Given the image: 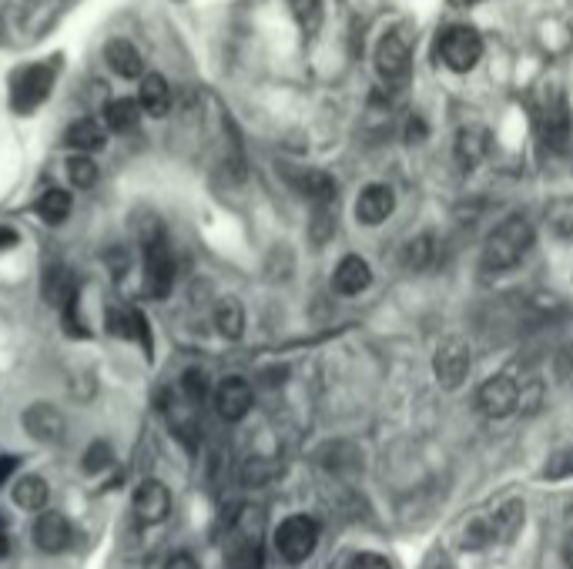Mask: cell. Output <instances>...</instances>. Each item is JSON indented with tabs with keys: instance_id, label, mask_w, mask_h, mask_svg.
Returning <instances> with one entry per match:
<instances>
[{
	"instance_id": "cell-3",
	"label": "cell",
	"mask_w": 573,
	"mask_h": 569,
	"mask_svg": "<svg viewBox=\"0 0 573 569\" xmlns=\"http://www.w3.org/2000/svg\"><path fill=\"white\" fill-rule=\"evenodd\" d=\"M145 282L158 302L168 298L171 285H175V258H171L165 235H161V225L145 231Z\"/></svg>"
},
{
	"instance_id": "cell-38",
	"label": "cell",
	"mask_w": 573,
	"mask_h": 569,
	"mask_svg": "<svg viewBox=\"0 0 573 569\" xmlns=\"http://www.w3.org/2000/svg\"><path fill=\"white\" fill-rule=\"evenodd\" d=\"M165 569H198V563H195V556H191V553H175L168 559Z\"/></svg>"
},
{
	"instance_id": "cell-10",
	"label": "cell",
	"mask_w": 573,
	"mask_h": 569,
	"mask_svg": "<svg viewBox=\"0 0 573 569\" xmlns=\"http://www.w3.org/2000/svg\"><path fill=\"white\" fill-rule=\"evenodd\" d=\"M21 426L27 429V436H31L34 442H47V446H51V442H61L64 432H68V422H64V416L47 402L27 405L24 416H21Z\"/></svg>"
},
{
	"instance_id": "cell-23",
	"label": "cell",
	"mask_w": 573,
	"mask_h": 569,
	"mask_svg": "<svg viewBox=\"0 0 573 569\" xmlns=\"http://www.w3.org/2000/svg\"><path fill=\"white\" fill-rule=\"evenodd\" d=\"M44 295H47V302H51L54 308H61V312L74 302V298H78V285H74V278H71L68 268H61V265L47 268Z\"/></svg>"
},
{
	"instance_id": "cell-9",
	"label": "cell",
	"mask_w": 573,
	"mask_h": 569,
	"mask_svg": "<svg viewBox=\"0 0 573 569\" xmlns=\"http://www.w3.org/2000/svg\"><path fill=\"white\" fill-rule=\"evenodd\" d=\"M476 405L493 419L510 416L520 405V385L513 382L510 375H493V379H486L480 385V392H476Z\"/></svg>"
},
{
	"instance_id": "cell-22",
	"label": "cell",
	"mask_w": 573,
	"mask_h": 569,
	"mask_svg": "<svg viewBox=\"0 0 573 569\" xmlns=\"http://www.w3.org/2000/svg\"><path fill=\"white\" fill-rule=\"evenodd\" d=\"M64 141H68V148H74L78 154H91V151H101L104 144H108V134H104V128H101L98 121L81 118V121H74L71 128H68Z\"/></svg>"
},
{
	"instance_id": "cell-18",
	"label": "cell",
	"mask_w": 573,
	"mask_h": 569,
	"mask_svg": "<svg viewBox=\"0 0 573 569\" xmlns=\"http://www.w3.org/2000/svg\"><path fill=\"white\" fill-rule=\"evenodd\" d=\"M486 151H490V138H486L483 128H463L456 134V165L463 171L480 168Z\"/></svg>"
},
{
	"instance_id": "cell-16",
	"label": "cell",
	"mask_w": 573,
	"mask_h": 569,
	"mask_svg": "<svg viewBox=\"0 0 573 569\" xmlns=\"http://www.w3.org/2000/svg\"><path fill=\"white\" fill-rule=\"evenodd\" d=\"M289 181H292V188L299 191L302 198H309L315 208L332 205V201H336V178L326 175V171H312V168L292 171Z\"/></svg>"
},
{
	"instance_id": "cell-11",
	"label": "cell",
	"mask_w": 573,
	"mask_h": 569,
	"mask_svg": "<svg viewBox=\"0 0 573 569\" xmlns=\"http://www.w3.org/2000/svg\"><path fill=\"white\" fill-rule=\"evenodd\" d=\"M74 539V529L68 523V516L57 513V509H44L34 523V543L41 553H64Z\"/></svg>"
},
{
	"instance_id": "cell-17",
	"label": "cell",
	"mask_w": 573,
	"mask_h": 569,
	"mask_svg": "<svg viewBox=\"0 0 573 569\" xmlns=\"http://www.w3.org/2000/svg\"><path fill=\"white\" fill-rule=\"evenodd\" d=\"M369 285H372L369 262L359 255H346L336 265V272H332V288H336L339 295H359V292H366Z\"/></svg>"
},
{
	"instance_id": "cell-15",
	"label": "cell",
	"mask_w": 573,
	"mask_h": 569,
	"mask_svg": "<svg viewBox=\"0 0 573 569\" xmlns=\"http://www.w3.org/2000/svg\"><path fill=\"white\" fill-rule=\"evenodd\" d=\"M393 208H396L393 188H389V185H366V188H362L359 201H356V218L362 221V225L376 228L389 215H393Z\"/></svg>"
},
{
	"instance_id": "cell-6",
	"label": "cell",
	"mask_w": 573,
	"mask_h": 569,
	"mask_svg": "<svg viewBox=\"0 0 573 569\" xmlns=\"http://www.w3.org/2000/svg\"><path fill=\"white\" fill-rule=\"evenodd\" d=\"M319 546V523L312 516H289L275 529V549L285 563H305Z\"/></svg>"
},
{
	"instance_id": "cell-4",
	"label": "cell",
	"mask_w": 573,
	"mask_h": 569,
	"mask_svg": "<svg viewBox=\"0 0 573 569\" xmlns=\"http://www.w3.org/2000/svg\"><path fill=\"white\" fill-rule=\"evenodd\" d=\"M409 67H413V41L406 27H393L389 34H382L376 47V71L386 84H403Z\"/></svg>"
},
{
	"instance_id": "cell-42",
	"label": "cell",
	"mask_w": 573,
	"mask_h": 569,
	"mask_svg": "<svg viewBox=\"0 0 573 569\" xmlns=\"http://www.w3.org/2000/svg\"><path fill=\"white\" fill-rule=\"evenodd\" d=\"M563 559H567V566L573 569V533L567 536V546H563Z\"/></svg>"
},
{
	"instance_id": "cell-43",
	"label": "cell",
	"mask_w": 573,
	"mask_h": 569,
	"mask_svg": "<svg viewBox=\"0 0 573 569\" xmlns=\"http://www.w3.org/2000/svg\"><path fill=\"white\" fill-rule=\"evenodd\" d=\"M7 549H11V539H7V533H4V529H0V559L7 556Z\"/></svg>"
},
{
	"instance_id": "cell-44",
	"label": "cell",
	"mask_w": 573,
	"mask_h": 569,
	"mask_svg": "<svg viewBox=\"0 0 573 569\" xmlns=\"http://www.w3.org/2000/svg\"><path fill=\"white\" fill-rule=\"evenodd\" d=\"M14 4H17V7H34L37 0H14Z\"/></svg>"
},
{
	"instance_id": "cell-26",
	"label": "cell",
	"mask_w": 573,
	"mask_h": 569,
	"mask_svg": "<svg viewBox=\"0 0 573 569\" xmlns=\"http://www.w3.org/2000/svg\"><path fill=\"white\" fill-rule=\"evenodd\" d=\"M114 322V332L124 335V339H138L145 345V352H151V329H148V318L138 312V308H124L111 318Z\"/></svg>"
},
{
	"instance_id": "cell-45",
	"label": "cell",
	"mask_w": 573,
	"mask_h": 569,
	"mask_svg": "<svg viewBox=\"0 0 573 569\" xmlns=\"http://www.w3.org/2000/svg\"><path fill=\"white\" fill-rule=\"evenodd\" d=\"M453 4H460V7H470V4H480V0H453Z\"/></svg>"
},
{
	"instance_id": "cell-8",
	"label": "cell",
	"mask_w": 573,
	"mask_h": 569,
	"mask_svg": "<svg viewBox=\"0 0 573 569\" xmlns=\"http://www.w3.org/2000/svg\"><path fill=\"white\" fill-rule=\"evenodd\" d=\"M433 375L443 389H460L470 375V345L460 339H446L433 355Z\"/></svg>"
},
{
	"instance_id": "cell-35",
	"label": "cell",
	"mask_w": 573,
	"mask_h": 569,
	"mask_svg": "<svg viewBox=\"0 0 573 569\" xmlns=\"http://www.w3.org/2000/svg\"><path fill=\"white\" fill-rule=\"evenodd\" d=\"M108 462H111V446H108V442H101V439L94 442L88 452H84V469H88V472H101Z\"/></svg>"
},
{
	"instance_id": "cell-34",
	"label": "cell",
	"mask_w": 573,
	"mask_h": 569,
	"mask_svg": "<svg viewBox=\"0 0 573 569\" xmlns=\"http://www.w3.org/2000/svg\"><path fill=\"white\" fill-rule=\"evenodd\" d=\"M543 476L547 479H573V446H563L557 449L553 456L547 459V469H543Z\"/></svg>"
},
{
	"instance_id": "cell-7",
	"label": "cell",
	"mask_w": 573,
	"mask_h": 569,
	"mask_svg": "<svg viewBox=\"0 0 573 569\" xmlns=\"http://www.w3.org/2000/svg\"><path fill=\"white\" fill-rule=\"evenodd\" d=\"M228 563L232 569H259L262 566V519L255 509L235 523L232 546H228Z\"/></svg>"
},
{
	"instance_id": "cell-29",
	"label": "cell",
	"mask_w": 573,
	"mask_h": 569,
	"mask_svg": "<svg viewBox=\"0 0 573 569\" xmlns=\"http://www.w3.org/2000/svg\"><path fill=\"white\" fill-rule=\"evenodd\" d=\"M567 138H570V118L567 111H563V104H553L543 114V141L550 144V148H567Z\"/></svg>"
},
{
	"instance_id": "cell-13",
	"label": "cell",
	"mask_w": 573,
	"mask_h": 569,
	"mask_svg": "<svg viewBox=\"0 0 573 569\" xmlns=\"http://www.w3.org/2000/svg\"><path fill=\"white\" fill-rule=\"evenodd\" d=\"M168 513H171V493H168L165 482H158V479H145V482H141L138 493H135V516H138V523L155 526Z\"/></svg>"
},
{
	"instance_id": "cell-41",
	"label": "cell",
	"mask_w": 573,
	"mask_h": 569,
	"mask_svg": "<svg viewBox=\"0 0 573 569\" xmlns=\"http://www.w3.org/2000/svg\"><path fill=\"white\" fill-rule=\"evenodd\" d=\"M14 469H17V459L14 456H0V486H4V482L14 476Z\"/></svg>"
},
{
	"instance_id": "cell-12",
	"label": "cell",
	"mask_w": 573,
	"mask_h": 569,
	"mask_svg": "<svg viewBox=\"0 0 573 569\" xmlns=\"http://www.w3.org/2000/svg\"><path fill=\"white\" fill-rule=\"evenodd\" d=\"M215 409L225 422H238L248 416L252 409V385L238 375H228V379L215 389Z\"/></svg>"
},
{
	"instance_id": "cell-39",
	"label": "cell",
	"mask_w": 573,
	"mask_h": 569,
	"mask_svg": "<svg viewBox=\"0 0 573 569\" xmlns=\"http://www.w3.org/2000/svg\"><path fill=\"white\" fill-rule=\"evenodd\" d=\"M423 138H426V124H423V118H409L406 141H423Z\"/></svg>"
},
{
	"instance_id": "cell-27",
	"label": "cell",
	"mask_w": 573,
	"mask_h": 569,
	"mask_svg": "<svg viewBox=\"0 0 573 569\" xmlns=\"http://www.w3.org/2000/svg\"><path fill=\"white\" fill-rule=\"evenodd\" d=\"M34 211L41 215V221H47V225H61V221L71 215V195H68V191H61V188L44 191V195L37 198Z\"/></svg>"
},
{
	"instance_id": "cell-36",
	"label": "cell",
	"mask_w": 573,
	"mask_h": 569,
	"mask_svg": "<svg viewBox=\"0 0 573 569\" xmlns=\"http://www.w3.org/2000/svg\"><path fill=\"white\" fill-rule=\"evenodd\" d=\"M185 392H188V399H191V402H202V399H205V392H208L205 375L191 369V372L185 375Z\"/></svg>"
},
{
	"instance_id": "cell-37",
	"label": "cell",
	"mask_w": 573,
	"mask_h": 569,
	"mask_svg": "<svg viewBox=\"0 0 573 569\" xmlns=\"http://www.w3.org/2000/svg\"><path fill=\"white\" fill-rule=\"evenodd\" d=\"M349 569H393V563L379 553H359L356 559H352Z\"/></svg>"
},
{
	"instance_id": "cell-40",
	"label": "cell",
	"mask_w": 573,
	"mask_h": 569,
	"mask_svg": "<svg viewBox=\"0 0 573 569\" xmlns=\"http://www.w3.org/2000/svg\"><path fill=\"white\" fill-rule=\"evenodd\" d=\"M14 245H17V231L7 228V225H0V255H4L7 248H14Z\"/></svg>"
},
{
	"instance_id": "cell-28",
	"label": "cell",
	"mask_w": 573,
	"mask_h": 569,
	"mask_svg": "<svg viewBox=\"0 0 573 569\" xmlns=\"http://www.w3.org/2000/svg\"><path fill=\"white\" fill-rule=\"evenodd\" d=\"M215 325H218V332H222L225 339H242V332H245L242 305H238L235 298H222V302L215 305Z\"/></svg>"
},
{
	"instance_id": "cell-2",
	"label": "cell",
	"mask_w": 573,
	"mask_h": 569,
	"mask_svg": "<svg viewBox=\"0 0 573 569\" xmlns=\"http://www.w3.org/2000/svg\"><path fill=\"white\" fill-rule=\"evenodd\" d=\"M436 57L443 61L450 71L466 74L480 64L483 57V37L473 31L470 24H450L436 41Z\"/></svg>"
},
{
	"instance_id": "cell-21",
	"label": "cell",
	"mask_w": 573,
	"mask_h": 569,
	"mask_svg": "<svg viewBox=\"0 0 573 569\" xmlns=\"http://www.w3.org/2000/svg\"><path fill=\"white\" fill-rule=\"evenodd\" d=\"M436 262H439V241H436V235L423 231V235H416L413 241H406L403 265L409 268V272H426V268H433Z\"/></svg>"
},
{
	"instance_id": "cell-30",
	"label": "cell",
	"mask_w": 573,
	"mask_h": 569,
	"mask_svg": "<svg viewBox=\"0 0 573 569\" xmlns=\"http://www.w3.org/2000/svg\"><path fill=\"white\" fill-rule=\"evenodd\" d=\"M543 215H547V225L553 235L573 238V198H553Z\"/></svg>"
},
{
	"instance_id": "cell-33",
	"label": "cell",
	"mask_w": 573,
	"mask_h": 569,
	"mask_svg": "<svg viewBox=\"0 0 573 569\" xmlns=\"http://www.w3.org/2000/svg\"><path fill=\"white\" fill-rule=\"evenodd\" d=\"M309 235H312L315 245H326V241L336 235V208H332V205H319V208H315Z\"/></svg>"
},
{
	"instance_id": "cell-31",
	"label": "cell",
	"mask_w": 573,
	"mask_h": 569,
	"mask_svg": "<svg viewBox=\"0 0 573 569\" xmlns=\"http://www.w3.org/2000/svg\"><path fill=\"white\" fill-rule=\"evenodd\" d=\"M295 24L302 27L305 34H315L322 27V0H289Z\"/></svg>"
},
{
	"instance_id": "cell-25",
	"label": "cell",
	"mask_w": 573,
	"mask_h": 569,
	"mask_svg": "<svg viewBox=\"0 0 573 569\" xmlns=\"http://www.w3.org/2000/svg\"><path fill=\"white\" fill-rule=\"evenodd\" d=\"M14 503L27 513H44L47 506V482L41 476H21L14 482Z\"/></svg>"
},
{
	"instance_id": "cell-1",
	"label": "cell",
	"mask_w": 573,
	"mask_h": 569,
	"mask_svg": "<svg viewBox=\"0 0 573 569\" xmlns=\"http://www.w3.org/2000/svg\"><path fill=\"white\" fill-rule=\"evenodd\" d=\"M533 245V225L523 215H510L486 235L480 268L486 275H500L506 268H513Z\"/></svg>"
},
{
	"instance_id": "cell-19",
	"label": "cell",
	"mask_w": 573,
	"mask_h": 569,
	"mask_svg": "<svg viewBox=\"0 0 573 569\" xmlns=\"http://www.w3.org/2000/svg\"><path fill=\"white\" fill-rule=\"evenodd\" d=\"M138 104L141 111L151 114V118H165L171 111V88L161 74H145L141 77V91H138Z\"/></svg>"
},
{
	"instance_id": "cell-24",
	"label": "cell",
	"mask_w": 573,
	"mask_h": 569,
	"mask_svg": "<svg viewBox=\"0 0 573 569\" xmlns=\"http://www.w3.org/2000/svg\"><path fill=\"white\" fill-rule=\"evenodd\" d=\"M138 118H141L138 98H114L108 108H104V121H108V128L118 131V134L135 131L138 128Z\"/></svg>"
},
{
	"instance_id": "cell-20",
	"label": "cell",
	"mask_w": 573,
	"mask_h": 569,
	"mask_svg": "<svg viewBox=\"0 0 573 569\" xmlns=\"http://www.w3.org/2000/svg\"><path fill=\"white\" fill-rule=\"evenodd\" d=\"M104 61L118 77H141L145 74V61H141L138 47L131 41H111L104 47Z\"/></svg>"
},
{
	"instance_id": "cell-32",
	"label": "cell",
	"mask_w": 573,
	"mask_h": 569,
	"mask_svg": "<svg viewBox=\"0 0 573 569\" xmlns=\"http://www.w3.org/2000/svg\"><path fill=\"white\" fill-rule=\"evenodd\" d=\"M68 178H71L74 188H94V181H98V165H94L88 154H71Z\"/></svg>"
},
{
	"instance_id": "cell-14",
	"label": "cell",
	"mask_w": 573,
	"mask_h": 569,
	"mask_svg": "<svg viewBox=\"0 0 573 569\" xmlns=\"http://www.w3.org/2000/svg\"><path fill=\"white\" fill-rule=\"evenodd\" d=\"M486 526H490V539L493 543H513L517 533L523 529V519H527V506L520 499H506L503 506H496L493 513H483Z\"/></svg>"
},
{
	"instance_id": "cell-5",
	"label": "cell",
	"mask_w": 573,
	"mask_h": 569,
	"mask_svg": "<svg viewBox=\"0 0 573 569\" xmlns=\"http://www.w3.org/2000/svg\"><path fill=\"white\" fill-rule=\"evenodd\" d=\"M54 88V71L51 64H31L21 67L11 81V108L17 114H31L47 101V94Z\"/></svg>"
},
{
	"instance_id": "cell-46",
	"label": "cell",
	"mask_w": 573,
	"mask_h": 569,
	"mask_svg": "<svg viewBox=\"0 0 573 569\" xmlns=\"http://www.w3.org/2000/svg\"><path fill=\"white\" fill-rule=\"evenodd\" d=\"M175 4H185V0H175Z\"/></svg>"
}]
</instances>
